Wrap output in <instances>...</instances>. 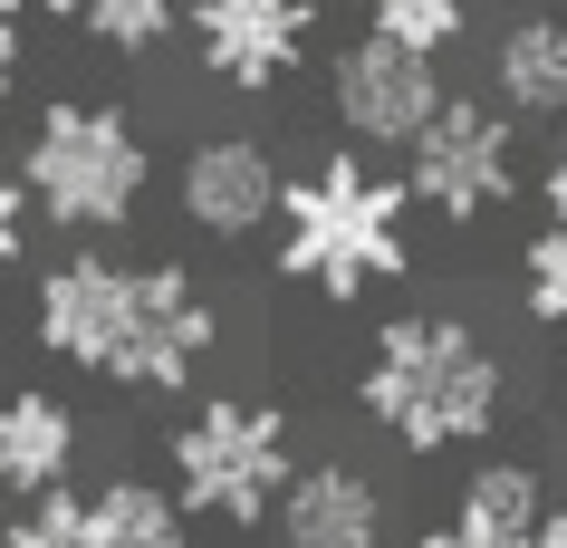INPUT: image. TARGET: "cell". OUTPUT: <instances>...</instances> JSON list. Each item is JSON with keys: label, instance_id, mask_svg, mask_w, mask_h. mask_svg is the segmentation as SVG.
I'll use <instances>...</instances> for the list:
<instances>
[{"label": "cell", "instance_id": "1", "mask_svg": "<svg viewBox=\"0 0 567 548\" xmlns=\"http://www.w3.org/2000/svg\"><path fill=\"white\" fill-rule=\"evenodd\" d=\"M501 404H509L501 347L472 318H452V308H404V318H385L375 347H365V365H357V414L385 443H404L414 462L491 443Z\"/></svg>", "mask_w": 567, "mask_h": 548}, {"label": "cell", "instance_id": "2", "mask_svg": "<svg viewBox=\"0 0 567 548\" xmlns=\"http://www.w3.org/2000/svg\"><path fill=\"white\" fill-rule=\"evenodd\" d=\"M269 231H279L269 270L337 308L385 289V279H414V193H404V174H385L357 145L318 154L299 183H279V221Z\"/></svg>", "mask_w": 567, "mask_h": 548}, {"label": "cell", "instance_id": "3", "mask_svg": "<svg viewBox=\"0 0 567 548\" xmlns=\"http://www.w3.org/2000/svg\"><path fill=\"white\" fill-rule=\"evenodd\" d=\"M145 183H154V154L135 135L125 106H96V96H49L20 135V193L30 213L68 241H106L145 213Z\"/></svg>", "mask_w": 567, "mask_h": 548}, {"label": "cell", "instance_id": "4", "mask_svg": "<svg viewBox=\"0 0 567 548\" xmlns=\"http://www.w3.org/2000/svg\"><path fill=\"white\" fill-rule=\"evenodd\" d=\"M164 472H174V510L212 529H260L279 490L299 472V433L289 404L269 395H193L164 433Z\"/></svg>", "mask_w": 567, "mask_h": 548}, {"label": "cell", "instance_id": "5", "mask_svg": "<svg viewBox=\"0 0 567 548\" xmlns=\"http://www.w3.org/2000/svg\"><path fill=\"white\" fill-rule=\"evenodd\" d=\"M221 347V308L183 260H125V328H116V365L106 385L125 395H183Z\"/></svg>", "mask_w": 567, "mask_h": 548}, {"label": "cell", "instance_id": "6", "mask_svg": "<svg viewBox=\"0 0 567 548\" xmlns=\"http://www.w3.org/2000/svg\"><path fill=\"white\" fill-rule=\"evenodd\" d=\"M404 193L433 221H491L519 193V125L491 96H443V116L404 145Z\"/></svg>", "mask_w": 567, "mask_h": 548}, {"label": "cell", "instance_id": "7", "mask_svg": "<svg viewBox=\"0 0 567 548\" xmlns=\"http://www.w3.org/2000/svg\"><path fill=\"white\" fill-rule=\"evenodd\" d=\"M443 68L414 59V49H394V39H347L328 68V106L347 125V145L357 154H404L423 125L443 116Z\"/></svg>", "mask_w": 567, "mask_h": 548}, {"label": "cell", "instance_id": "8", "mask_svg": "<svg viewBox=\"0 0 567 548\" xmlns=\"http://www.w3.org/2000/svg\"><path fill=\"white\" fill-rule=\"evenodd\" d=\"M308 39H318V0H193V59L240 96L279 87L308 59Z\"/></svg>", "mask_w": 567, "mask_h": 548}, {"label": "cell", "instance_id": "9", "mask_svg": "<svg viewBox=\"0 0 567 548\" xmlns=\"http://www.w3.org/2000/svg\"><path fill=\"white\" fill-rule=\"evenodd\" d=\"M116 328H125V260H106V250H68V260L39 270V289H30V337H39L59 365L106 375V365H116Z\"/></svg>", "mask_w": 567, "mask_h": 548}, {"label": "cell", "instance_id": "10", "mask_svg": "<svg viewBox=\"0 0 567 548\" xmlns=\"http://www.w3.org/2000/svg\"><path fill=\"white\" fill-rule=\"evenodd\" d=\"M279 183L289 174H279V154L260 135H203L174 174V203L203 241H250V231L279 221Z\"/></svg>", "mask_w": 567, "mask_h": 548}, {"label": "cell", "instance_id": "11", "mask_svg": "<svg viewBox=\"0 0 567 548\" xmlns=\"http://www.w3.org/2000/svg\"><path fill=\"white\" fill-rule=\"evenodd\" d=\"M279 548H385L394 539V500L365 462H299L279 510H269Z\"/></svg>", "mask_w": 567, "mask_h": 548}, {"label": "cell", "instance_id": "12", "mask_svg": "<svg viewBox=\"0 0 567 548\" xmlns=\"http://www.w3.org/2000/svg\"><path fill=\"white\" fill-rule=\"evenodd\" d=\"M509 125H567V10H519L491 39V87Z\"/></svg>", "mask_w": 567, "mask_h": 548}, {"label": "cell", "instance_id": "13", "mask_svg": "<svg viewBox=\"0 0 567 548\" xmlns=\"http://www.w3.org/2000/svg\"><path fill=\"white\" fill-rule=\"evenodd\" d=\"M68 472H78V404L59 385H10L0 395V490L39 500V490H68Z\"/></svg>", "mask_w": 567, "mask_h": 548}, {"label": "cell", "instance_id": "14", "mask_svg": "<svg viewBox=\"0 0 567 548\" xmlns=\"http://www.w3.org/2000/svg\"><path fill=\"white\" fill-rule=\"evenodd\" d=\"M548 510H558V500H548V482H538V462H509V453L472 462L462 490H452V529H462L472 548H519Z\"/></svg>", "mask_w": 567, "mask_h": 548}, {"label": "cell", "instance_id": "15", "mask_svg": "<svg viewBox=\"0 0 567 548\" xmlns=\"http://www.w3.org/2000/svg\"><path fill=\"white\" fill-rule=\"evenodd\" d=\"M87 548H183V510L164 482H135V472H116V482L87 490Z\"/></svg>", "mask_w": 567, "mask_h": 548}, {"label": "cell", "instance_id": "16", "mask_svg": "<svg viewBox=\"0 0 567 548\" xmlns=\"http://www.w3.org/2000/svg\"><path fill=\"white\" fill-rule=\"evenodd\" d=\"M462 30H472V0H365V39H394L433 68L462 49Z\"/></svg>", "mask_w": 567, "mask_h": 548}, {"label": "cell", "instance_id": "17", "mask_svg": "<svg viewBox=\"0 0 567 548\" xmlns=\"http://www.w3.org/2000/svg\"><path fill=\"white\" fill-rule=\"evenodd\" d=\"M78 30L96 49H116V59H145V49H164L183 30V0H78Z\"/></svg>", "mask_w": 567, "mask_h": 548}, {"label": "cell", "instance_id": "18", "mask_svg": "<svg viewBox=\"0 0 567 548\" xmlns=\"http://www.w3.org/2000/svg\"><path fill=\"white\" fill-rule=\"evenodd\" d=\"M519 308L548 337H567V231H548V221L519 241Z\"/></svg>", "mask_w": 567, "mask_h": 548}, {"label": "cell", "instance_id": "19", "mask_svg": "<svg viewBox=\"0 0 567 548\" xmlns=\"http://www.w3.org/2000/svg\"><path fill=\"white\" fill-rule=\"evenodd\" d=\"M0 548H87V490H39L10 510Z\"/></svg>", "mask_w": 567, "mask_h": 548}, {"label": "cell", "instance_id": "20", "mask_svg": "<svg viewBox=\"0 0 567 548\" xmlns=\"http://www.w3.org/2000/svg\"><path fill=\"white\" fill-rule=\"evenodd\" d=\"M30 250V193H20V174H0V270Z\"/></svg>", "mask_w": 567, "mask_h": 548}, {"label": "cell", "instance_id": "21", "mask_svg": "<svg viewBox=\"0 0 567 548\" xmlns=\"http://www.w3.org/2000/svg\"><path fill=\"white\" fill-rule=\"evenodd\" d=\"M538 213H548V231H567V125H558V145L538 154Z\"/></svg>", "mask_w": 567, "mask_h": 548}, {"label": "cell", "instance_id": "22", "mask_svg": "<svg viewBox=\"0 0 567 548\" xmlns=\"http://www.w3.org/2000/svg\"><path fill=\"white\" fill-rule=\"evenodd\" d=\"M20 87V20H10V10H0V96Z\"/></svg>", "mask_w": 567, "mask_h": 548}, {"label": "cell", "instance_id": "23", "mask_svg": "<svg viewBox=\"0 0 567 548\" xmlns=\"http://www.w3.org/2000/svg\"><path fill=\"white\" fill-rule=\"evenodd\" d=\"M10 20H78V0H0Z\"/></svg>", "mask_w": 567, "mask_h": 548}, {"label": "cell", "instance_id": "24", "mask_svg": "<svg viewBox=\"0 0 567 548\" xmlns=\"http://www.w3.org/2000/svg\"><path fill=\"white\" fill-rule=\"evenodd\" d=\"M519 548H567V510H548V519H538V529H529Z\"/></svg>", "mask_w": 567, "mask_h": 548}, {"label": "cell", "instance_id": "25", "mask_svg": "<svg viewBox=\"0 0 567 548\" xmlns=\"http://www.w3.org/2000/svg\"><path fill=\"white\" fill-rule=\"evenodd\" d=\"M414 548H472V539H462L452 519H433V529H414Z\"/></svg>", "mask_w": 567, "mask_h": 548}]
</instances>
